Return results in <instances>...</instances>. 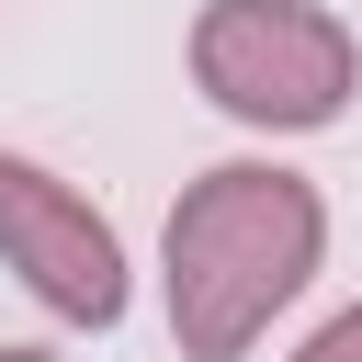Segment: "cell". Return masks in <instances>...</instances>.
Segmentation results:
<instances>
[{"label": "cell", "mask_w": 362, "mask_h": 362, "mask_svg": "<svg viewBox=\"0 0 362 362\" xmlns=\"http://www.w3.org/2000/svg\"><path fill=\"white\" fill-rule=\"evenodd\" d=\"M328 249V204L305 170L283 158H226L170 204L158 238V294H170V339L181 362H238L305 283Z\"/></svg>", "instance_id": "6da1fadb"}, {"label": "cell", "mask_w": 362, "mask_h": 362, "mask_svg": "<svg viewBox=\"0 0 362 362\" xmlns=\"http://www.w3.org/2000/svg\"><path fill=\"white\" fill-rule=\"evenodd\" d=\"M0 362H57V351H0Z\"/></svg>", "instance_id": "5b68a950"}, {"label": "cell", "mask_w": 362, "mask_h": 362, "mask_svg": "<svg viewBox=\"0 0 362 362\" xmlns=\"http://www.w3.org/2000/svg\"><path fill=\"white\" fill-rule=\"evenodd\" d=\"M0 260L68 328H113L124 317V238H113V215L79 181H57L45 158H11V147H0Z\"/></svg>", "instance_id": "3957f363"}, {"label": "cell", "mask_w": 362, "mask_h": 362, "mask_svg": "<svg viewBox=\"0 0 362 362\" xmlns=\"http://www.w3.org/2000/svg\"><path fill=\"white\" fill-rule=\"evenodd\" d=\"M294 362H362V305H339L328 328H305V339H294Z\"/></svg>", "instance_id": "277c9868"}, {"label": "cell", "mask_w": 362, "mask_h": 362, "mask_svg": "<svg viewBox=\"0 0 362 362\" xmlns=\"http://www.w3.org/2000/svg\"><path fill=\"white\" fill-rule=\"evenodd\" d=\"M192 79H204L215 113H238L260 136H317V124H339V102L362 79V45L317 0H204Z\"/></svg>", "instance_id": "7a4b0ae2"}]
</instances>
